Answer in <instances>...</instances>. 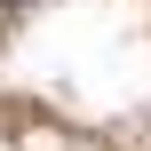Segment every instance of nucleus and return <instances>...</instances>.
<instances>
[{"mask_svg": "<svg viewBox=\"0 0 151 151\" xmlns=\"http://www.w3.org/2000/svg\"><path fill=\"white\" fill-rule=\"evenodd\" d=\"M0 8H16V0H0Z\"/></svg>", "mask_w": 151, "mask_h": 151, "instance_id": "1", "label": "nucleus"}]
</instances>
